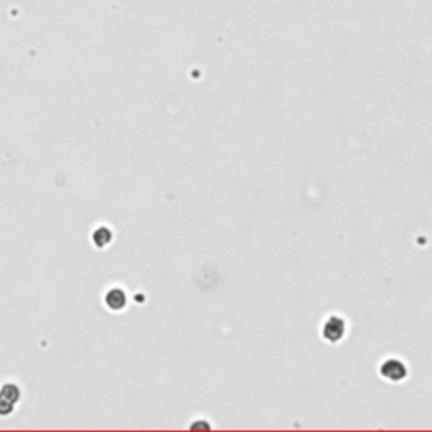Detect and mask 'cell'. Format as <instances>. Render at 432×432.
I'll return each mask as SVG.
<instances>
[{
	"label": "cell",
	"mask_w": 432,
	"mask_h": 432,
	"mask_svg": "<svg viewBox=\"0 0 432 432\" xmlns=\"http://www.w3.org/2000/svg\"><path fill=\"white\" fill-rule=\"evenodd\" d=\"M106 304H108L112 309H122L125 306V294L122 291H118V289H113V291H110L108 294H106Z\"/></svg>",
	"instance_id": "1"
},
{
	"label": "cell",
	"mask_w": 432,
	"mask_h": 432,
	"mask_svg": "<svg viewBox=\"0 0 432 432\" xmlns=\"http://www.w3.org/2000/svg\"><path fill=\"white\" fill-rule=\"evenodd\" d=\"M19 388L15 387V385H5L2 388V397H5L7 400H10L12 403L14 402H17V399H19Z\"/></svg>",
	"instance_id": "2"
},
{
	"label": "cell",
	"mask_w": 432,
	"mask_h": 432,
	"mask_svg": "<svg viewBox=\"0 0 432 432\" xmlns=\"http://www.w3.org/2000/svg\"><path fill=\"white\" fill-rule=\"evenodd\" d=\"M93 238H95V241H97V243L101 247V245H105V243H108V241H110V232H108V230H106V228H100V230H98V232L93 235Z\"/></svg>",
	"instance_id": "3"
},
{
	"label": "cell",
	"mask_w": 432,
	"mask_h": 432,
	"mask_svg": "<svg viewBox=\"0 0 432 432\" xmlns=\"http://www.w3.org/2000/svg\"><path fill=\"white\" fill-rule=\"evenodd\" d=\"M0 397H2V392H0Z\"/></svg>",
	"instance_id": "4"
}]
</instances>
